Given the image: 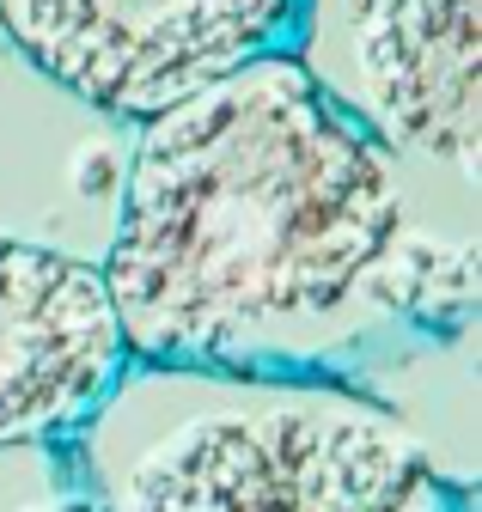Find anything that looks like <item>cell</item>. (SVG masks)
Listing matches in <instances>:
<instances>
[{"label": "cell", "instance_id": "3957f363", "mask_svg": "<svg viewBox=\"0 0 482 512\" xmlns=\"http://www.w3.org/2000/svg\"><path fill=\"white\" fill-rule=\"evenodd\" d=\"M287 55L385 153L476 189L482 0H293Z\"/></svg>", "mask_w": 482, "mask_h": 512}, {"label": "cell", "instance_id": "6da1fadb", "mask_svg": "<svg viewBox=\"0 0 482 512\" xmlns=\"http://www.w3.org/2000/svg\"><path fill=\"white\" fill-rule=\"evenodd\" d=\"M98 275L129 360L257 378H348L476 311V244L287 49L135 122Z\"/></svg>", "mask_w": 482, "mask_h": 512}, {"label": "cell", "instance_id": "277c9868", "mask_svg": "<svg viewBox=\"0 0 482 512\" xmlns=\"http://www.w3.org/2000/svg\"><path fill=\"white\" fill-rule=\"evenodd\" d=\"M287 25L293 0H0L25 68L123 128L287 49Z\"/></svg>", "mask_w": 482, "mask_h": 512}, {"label": "cell", "instance_id": "7a4b0ae2", "mask_svg": "<svg viewBox=\"0 0 482 512\" xmlns=\"http://www.w3.org/2000/svg\"><path fill=\"white\" fill-rule=\"evenodd\" d=\"M74 445L110 512H476V488L348 378L129 360Z\"/></svg>", "mask_w": 482, "mask_h": 512}, {"label": "cell", "instance_id": "5b68a950", "mask_svg": "<svg viewBox=\"0 0 482 512\" xmlns=\"http://www.w3.org/2000/svg\"><path fill=\"white\" fill-rule=\"evenodd\" d=\"M129 372L92 256L0 232V445L68 439Z\"/></svg>", "mask_w": 482, "mask_h": 512}, {"label": "cell", "instance_id": "8992f818", "mask_svg": "<svg viewBox=\"0 0 482 512\" xmlns=\"http://www.w3.org/2000/svg\"><path fill=\"white\" fill-rule=\"evenodd\" d=\"M0 512H110L74 433L0 445Z\"/></svg>", "mask_w": 482, "mask_h": 512}]
</instances>
